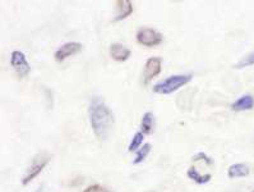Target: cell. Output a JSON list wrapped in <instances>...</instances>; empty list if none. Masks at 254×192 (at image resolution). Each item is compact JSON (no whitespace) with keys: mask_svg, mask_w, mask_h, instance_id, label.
Instances as JSON below:
<instances>
[{"mask_svg":"<svg viewBox=\"0 0 254 192\" xmlns=\"http://www.w3.org/2000/svg\"><path fill=\"white\" fill-rule=\"evenodd\" d=\"M82 50V44L81 42H65L63 45L60 46L57 51H55L54 58L58 63H62L66 58L72 57V55L78 54Z\"/></svg>","mask_w":254,"mask_h":192,"instance_id":"obj_7","label":"cell"},{"mask_svg":"<svg viewBox=\"0 0 254 192\" xmlns=\"http://www.w3.org/2000/svg\"><path fill=\"white\" fill-rule=\"evenodd\" d=\"M88 115L92 131L100 141H105L114 128L115 118L111 109L104 102L101 97H92L88 108Z\"/></svg>","mask_w":254,"mask_h":192,"instance_id":"obj_1","label":"cell"},{"mask_svg":"<svg viewBox=\"0 0 254 192\" xmlns=\"http://www.w3.org/2000/svg\"><path fill=\"white\" fill-rule=\"evenodd\" d=\"M193 75L188 73V75H174L170 77L165 78L162 81L157 82L155 86L152 87L153 93L160 94V95H169V94L175 93L179 90L180 87L186 86L187 84L191 81Z\"/></svg>","mask_w":254,"mask_h":192,"instance_id":"obj_2","label":"cell"},{"mask_svg":"<svg viewBox=\"0 0 254 192\" xmlns=\"http://www.w3.org/2000/svg\"><path fill=\"white\" fill-rule=\"evenodd\" d=\"M143 133L142 132H137L134 133V136H133L132 141H130V145H129L128 150L129 151H135V150H139L141 149V145L142 142H143Z\"/></svg>","mask_w":254,"mask_h":192,"instance_id":"obj_15","label":"cell"},{"mask_svg":"<svg viewBox=\"0 0 254 192\" xmlns=\"http://www.w3.org/2000/svg\"><path fill=\"white\" fill-rule=\"evenodd\" d=\"M109 51H110L111 58H113L114 60H117V62H126V60L129 59L130 54H132L128 48H126V46L122 45V44H118V42L111 44Z\"/></svg>","mask_w":254,"mask_h":192,"instance_id":"obj_8","label":"cell"},{"mask_svg":"<svg viewBox=\"0 0 254 192\" xmlns=\"http://www.w3.org/2000/svg\"><path fill=\"white\" fill-rule=\"evenodd\" d=\"M36 192H45V190H44V185H41V186H40L39 189H37Z\"/></svg>","mask_w":254,"mask_h":192,"instance_id":"obj_19","label":"cell"},{"mask_svg":"<svg viewBox=\"0 0 254 192\" xmlns=\"http://www.w3.org/2000/svg\"><path fill=\"white\" fill-rule=\"evenodd\" d=\"M50 158L51 155L46 153V151H41V153L36 154V155L33 156L32 162L28 165V168L26 169V173L23 174V177H22L21 180L22 186H27L28 183L32 182V181L41 173L42 169L45 168L46 165L49 164Z\"/></svg>","mask_w":254,"mask_h":192,"instance_id":"obj_3","label":"cell"},{"mask_svg":"<svg viewBox=\"0 0 254 192\" xmlns=\"http://www.w3.org/2000/svg\"><path fill=\"white\" fill-rule=\"evenodd\" d=\"M199 160H203L207 165H211L213 163V160L209 156H207L204 153H198L193 156V162H199Z\"/></svg>","mask_w":254,"mask_h":192,"instance_id":"obj_17","label":"cell"},{"mask_svg":"<svg viewBox=\"0 0 254 192\" xmlns=\"http://www.w3.org/2000/svg\"><path fill=\"white\" fill-rule=\"evenodd\" d=\"M254 106V97L252 95H243L240 96L239 99L236 100L235 102H233L231 105V109L234 111H245V110H251Z\"/></svg>","mask_w":254,"mask_h":192,"instance_id":"obj_10","label":"cell"},{"mask_svg":"<svg viewBox=\"0 0 254 192\" xmlns=\"http://www.w3.org/2000/svg\"><path fill=\"white\" fill-rule=\"evenodd\" d=\"M249 167L245 164H242V163H236V164H233L229 167L227 169V177L229 178H243L249 176Z\"/></svg>","mask_w":254,"mask_h":192,"instance_id":"obj_11","label":"cell"},{"mask_svg":"<svg viewBox=\"0 0 254 192\" xmlns=\"http://www.w3.org/2000/svg\"><path fill=\"white\" fill-rule=\"evenodd\" d=\"M248 66H254V53L247 55L244 59H242L240 62H238V63L234 66V68L242 69V68H245V67H248Z\"/></svg>","mask_w":254,"mask_h":192,"instance_id":"obj_16","label":"cell"},{"mask_svg":"<svg viewBox=\"0 0 254 192\" xmlns=\"http://www.w3.org/2000/svg\"><path fill=\"white\" fill-rule=\"evenodd\" d=\"M137 41L143 46H152L160 45L162 42V35L159 31L153 30V28L143 27L137 32Z\"/></svg>","mask_w":254,"mask_h":192,"instance_id":"obj_5","label":"cell"},{"mask_svg":"<svg viewBox=\"0 0 254 192\" xmlns=\"http://www.w3.org/2000/svg\"><path fill=\"white\" fill-rule=\"evenodd\" d=\"M252 192H254V191H252Z\"/></svg>","mask_w":254,"mask_h":192,"instance_id":"obj_20","label":"cell"},{"mask_svg":"<svg viewBox=\"0 0 254 192\" xmlns=\"http://www.w3.org/2000/svg\"><path fill=\"white\" fill-rule=\"evenodd\" d=\"M153 127H155V118H153V114L151 111H147L142 118L141 132L143 135H151L153 132Z\"/></svg>","mask_w":254,"mask_h":192,"instance_id":"obj_12","label":"cell"},{"mask_svg":"<svg viewBox=\"0 0 254 192\" xmlns=\"http://www.w3.org/2000/svg\"><path fill=\"white\" fill-rule=\"evenodd\" d=\"M117 13H115V17H114V22H119L126 19L127 17L132 14L133 12V5L130 1L128 0H118L117 3Z\"/></svg>","mask_w":254,"mask_h":192,"instance_id":"obj_9","label":"cell"},{"mask_svg":"<svg viewBox=\"0 0 254 192\" xmlns=\"http://www.w3.org/2000/svg\"><path fill=\"white\" fill-rule=\"evenodd\" d=\"M151 147H152V146H151V144L142 145L141 149L137 151V155H135L134 160H133V164H139V163L143 162V160L147 158V155L150 154Z\"/></svg>","mask_w":254,"mask_h":192,"instance_id":"obj_14","label":"cell"},{"mask_svg":"<svg viewBox=\"0 0 254 192\" xmlns=\"http://www.w3.org/2000/svg\"><path fill=\"white\" fill-rule=\"evenodd\" d=\"M187 176H188L191 181H194L195 183H198V185L208 183L209 181H211V178H212L211 174H200L195 167H190V168L188 169V172H187Z\"/></svg>","mask_w":254,"mask_h":192,"instance_id":"obj_13","label":"cell"},{"mask_svg":"<svg viewBox=\"0 0 254 192\" xmlns=\"http://www.w3.org/2000/svg\"><path fill=\"white\" fill-rule=\"evenodd\" d=\"M83 192H110L105 187L100 186V185H92V186H88L86 190H83Z\"/></svg>","mask_w":254,"mask_h":192,"instance_id":"obj_18","label":"cell"},{"mask_svg":"<svg viewBox=\"0 0 254 192\" xmlns=\"http://www.w3.org/2000/svg\"><path fill=\"white\" fill-rule=\"evenodd\" d=\"M10 66L13 67L19 78L27 77L31 72V67L27 62V58L19 50H14L10 54Z\"/></svg>","mask_w":254,"mask_h":192,"instance_id":"obj_4","label":"cell"},{"mask_svg":"<svg viewBox=\"0 0 254 192\" xmlns=\"http://www.w3.org/2000/svg\"><path fill=\"white\" fill-rule=\"evenodd\" d=\"M162 69V60L161 58L153 57L150 58V59H147L146 64H144V69H143V82L144 85H147L148 82L155 78L156 76H159L161 73Z\"/></svg>","mask_w":254,"mask_h":192,"instance_id":"obj_6","label":"cell"}]
</instances>
